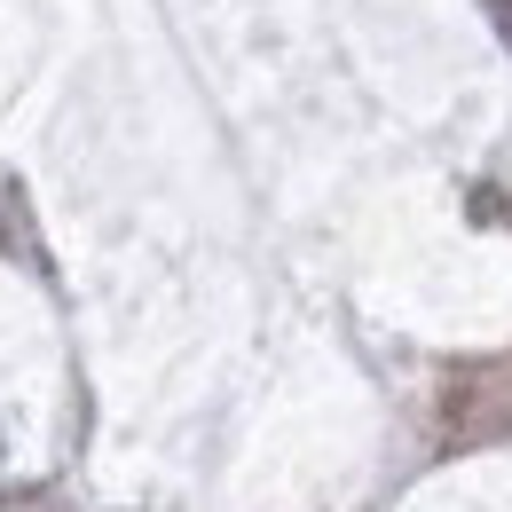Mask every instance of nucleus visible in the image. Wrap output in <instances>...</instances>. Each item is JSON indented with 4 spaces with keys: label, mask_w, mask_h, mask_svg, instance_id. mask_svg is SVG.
Segmentation results:
<instances>
[]
</instances>
